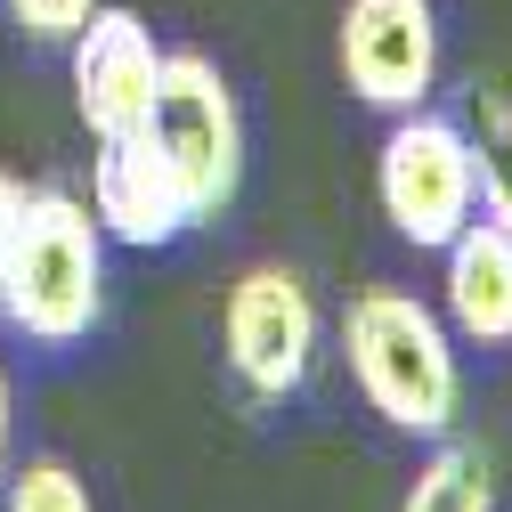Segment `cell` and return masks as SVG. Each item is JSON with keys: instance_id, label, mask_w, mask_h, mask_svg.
<instances>
[{"instance_id": "cell-1", "label": "cell", "mask_w": 512, "mask_h": 512, "mask_svg": "<svg viewBox=\"0 0 512 512\" xmlns=\"http://www.w3.org/2000/svg\"><path fill=\"white\" fill-rule=\"evenodd\" d=\"M342 358H350V382L366 391V407L391 431H415V439L456 431L464 366H456V334H447V317L431 301H415L399 285H366L342 309Z\"/></svg>"}, {"instance_id": "cell-2", "label": "cell", "mask_w": 512, "mask_h": 512, "mask_svg": "<svg viewBox=\"0 0 512 512\" xmlns=\"http://www.w3.org/2000/svg\"><path fill=\"white\" fill-rule=\"evenodd\" d=\"M98 309H106V228L66 187H33L9 269H0V317L25 342L57 350V342H82Z\"/></svg>"}, {"instance_id": "cell-3", "label": "cell", "mask_w": 512, "mask_h": 512, "mask_svg": "<svg viewBox=\"0 0 512 512\" xmlns=\"http://www.w3.org/2000/svg\"><path fill=\"white\" fill-rule=\"evenodd\" d=\"M139 139L163 155V171L196 204V220H220L236 204V187H244V114H236V90L220 82L212 57H163V82H155V106L139 122Z\"/></svg>"}, {"instance_id": "cell-4", "label": "cell", "mask_w": 512, "mask_h": 512, "mask_svg": "<svg viewBox=\"0 0 512 512\" xmlns=\"http://www.w3.org/2000/svg\"><path fill=\"white\" fill-rule=\"evenodd\" d=\"M374 196H382V220H391L415 252H439L447 236L480 212V171H472L464 122L407 106V114L391 122V139H382Z\"/></svg>"}, {"instance_id": "cell-5", "label": "cell", "mask_w": 512, "mask_h": 512, "mask_svg": "<svg viewBox=\"0 0 512 512\" xmlns=\"http://www.w3.org/2000/svg\"><path fill=\"white\" fill-rule=\"evenodd\" d=\"M220 350L228 374L252 399H293L317 366V301L293 269H244L220 309Z\"/></svg>"}, {"instance_id": "cell-6", "label": "cell", "mask_w": 512, "mask_h": 512, "mask_svg": "<svg viewBox=\"0 0 512 512\" xmlns=\"http://www.w3.org/2000/svg\"><path fill=\"white\" fill-rule=\"evenodd\" d=\"M342 82L382 114L423 106L439 82L431 0H350L342 9Z\"/></svg>"}, {"instance_id": "cell-7", "label": "cell", "mask_w": 512, "mask_h": 512, "mask_svg": "<svg viewBox=\"0 0 512 512\" xmlns=\"http://www.w3.org/2000/svg\"><path fill=\"white\" fill-rule=\"evenodd\" d=\"M163 82V49L131 9H98L74 25V106L90 122V139H139V122Z\"/></svg>"}, {"instance_id": "cell-8", "label": "cell", "mask_w": 512, "mask_h": 512, "mask_svg": "<svg viewBox=\"0 0 512 512\" xmlns=\"http://www.w3.org/2000/svg\"><path fill=\"white\" fill-rule=\"evenodd\" d=\"M90 220L114 236V244H179L196 228V204L179 196V179L163 171V155L147 139H98V163H90Z\"/></svg>"}, {"instance_id": "cell-9", "label": "cell", "mask_w": 512, "mask_h": 512, "mask_svg": "<svg viewBox=\"0 0 512 512\" xmlns=\"http://www.w3.org/2000/svg\"><path fill=\"white\" fill-rule=\"evenodd\" d=\"M439 261H447V334H464L480 350H504L512 342V228L472 212L456 236L439 244Z\"/></svg>"}, {"instance_id": "cell-10", "label": "cell", "mask_w": 512, "mask_h": 512, "mask_svg": "<svg viewBox=\"0 0 512 512\" xmlns=\"http://www.w3.org/2000/svg\"><path fill=\"white\" fill-rule=\"evenodd\" d=\"M464 139H472V171H480V212L512 228V98L504 90L464 98Z\"/></svg>"}, {"instance_id": "cell-11", "label": "cell", "mask_w": 512, "mask_h": 512, "mask_svg": "<svg viewBox=\"0 0 512 512\" xmlns=\"http://www.w3.org/2000/svg\"><path fill=\"white\" fill-rule=\"evenodd\" d=\"M399 512H496V488H488L480 447L439 439V447H431V464L415 472V488H407Z\"/></svg>"}, {"instance_id": "cell-12", "label": "cell", "mask_w": 512, "mask_h": 512, "mask_svg": "<svg viewBox=\"0 0 512 512\" xmlns=\"http://www.w3.org/2000/svg\"><path fill=\"white\" fill-rule=\"evenodd\" d=\"M0 504L9 512H90V488L74 464H57V456H33L25 472L0 480Z\"/></svg>"}, {"instance_id": "cell-13", "label": "cell", "mask_w": 512, "mask_h": 512, "mask_svg": "<svg viewBox=\"0 0 512 512\" xmlns=\"http://www.w3.org/2000/svg\"><path fill=\"white\" fill-rule=\"evenodd\" d=\"M98 9V0H9V17H17V33H33V41H74V25Z\"/></svg>"}, {"instance_id": "cell-14", "label": "cell", "mask_w": 512, "mask_h": 512, "mask_svg": "<svg viewBox=\"0 0 512 512\" xmlns=\"http://www.w3.org/2000/svg\"><path fill=\"white\" fill-rule=\"evenodd\" d=\"M25 196H33V187H25V179H9V171H0V269H9V244H17V220H25Z\"/></svg>"}, {"instance_id": "cell-15", "label": "cell", "mask_w": 512, "mask_h": 512, "mask_svg": "<svg viewBox=\"0 0 512 512\" xmlns=\"http://www.w3.org/2000/svg\"><path fill=\"white\" fill-rule=\"evenodd\" d=\"M0 480H9V374H0Z\"/></svg>"}, {"instance_id": "cell-16", "label": "cell", "mask_w": 512, "mask_h": 512, "mask_svg": "<svg viewBox=\"0 0 512 512\" xmlns=\"http://www.w3.org/2000/svg\"><path fill=\"white\" fill-rule=\"evenodd\" d=\"M504 350H512V342H504Z\"/></svg>"}]
</instances>
